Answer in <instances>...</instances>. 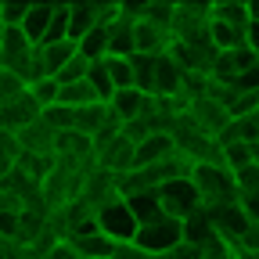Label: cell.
<instances>
[{"label":"cell","instance_id":"1","mask_svg":"<svg viewBox=\"0 0 259 259\" xmlns=\"http://www.w3.org/2000/svg\"><path fill=\"white\" fill-rule=\"evenodd\" d=\"M191 180L202 194V205H223V202H238V177L227 166H212V162H198L191 169Z\"/></svg>","mask_w":259,"mask_h":259},{"label":"cell","instance_id":"2","mask_svg":"<svg viewBox=\"0 0 259 259\" xmlns=\"http://www.w3.org/2000/svg\"><path fill=\"white\" fill-rule=\"evenodd\" d=\"M97 227H101L115 245H130L141 234V223H137V216H134V209H130L126 198H115L105 209H97Z\"/></svg>","mask_w":259,"mask_h":259},{"label":"cell","instance_id":"3","mask_svg":"<svg viewBox=\"0 0 259 259\" xmlns=\"http://www.w3.org/2000/svg\"><path fill=\"white\" fill-rule=\"evenodd\" d=\"M158 198H162V209H166V216H173V220H180V223H184L191 212L202 209V194H198V187H194L191 177L169 180L166 187H158Z\"/></svg>","mask_w":259,"mask_h":259},{"label":"cell","instance_id":"4","mask_svg":"<svg viewBox=\"0 0 259 259\" xmlns=\"http://www.w3.org/2000/svg\"><path fill=\"white\" fill-rule=\"evenodd\" d=\"M180 241H184V223L173 220V216H162V220H155V223H144L141 234H137V245H141L144 252H151V255H166V252H173Z\"/></svg>","mask_w":259,"mask_h":259},{"label":"cell","instance_id":"5","mask_svg":"<svg viewBox=\"0 0 259 259\" xmlns=\"http://www.w3.org/2000/svg\"><path fill=\"white\" fill-rule=\"evenodd\" d=\"M209 212V223H212V231H216V238H223L227 245H241V238H245V231H248V212L241 209V202H223V205H209L205 209Z\"/></svg>","mask_w":259,"mask_h":259},{"label":"cell","instance_id":"6","mask_svg":"<svg viewBox=\"0 0 259 259\" xmlns=\"http://www.w3.org/2000/svg\"><path fill=\"white\" fill-rule=\"evenodd\" d=\"M187 115L194 119V126L202 130V134H209V137H223L227 134V126L234 122V115H231V108H227L223 101H216V97H198V101H191L187 105Z\"/></svg>","mask_w":259,"mask_h":259},{"label":"cell","instance_id":"7","mask_svg":"<svg viewBox=\"0 0 259 259\" xmlns=\"http://www.w3.org/2000/svg\"><path fill=\"white\" fill-rule=\"evenodd\" d=\"M94 155H97V166H101L105 173H112V177H126V173L137 169V144L130 141L126 134L112 137L108 144H101Z\"/></svg>","mask_w":259,"mask_h":259},{"label":"cell","instance_id":"8","mask_svg":"<svg viewBox=\"0 0 259 259\" xmlns=\"http://www.w3.org/2000/svg\"><path fill=\"white\" fill-rule=\"evenodd\" d=\"M36 119H44V108L36 105V97L29 90L22 97H15V101H0V130H8V134H22Z\"/></svg>","mask_w":259,"mask_h":259},{"label":"cell","instance_id":"9","mask_svg":"<svg viewBox=\"0 0 259 259\" xmlns=\"http://www.w3.org/2000/svg\"><path fill=\"white\" fill-rule=\"evenodd\" d=\"M184 69L169 58V54H158V72H155V94L151 97H180L184 94Z\"/></svg>","mask_w":259,"mask_h":259},{"label":"cell","instance_id":"10","mask_svg":"<svg viewBox=\"0 0 259 259\" xmlns=\"http://www.w3.org/2000/svg\"><path fill=\"white\" fill-rule=\"evenodd\" d=\"M54 15H58V4H32L29 8V18H25V36L32 40V47H44L47 44V32L54 25Z\"/></svg>","mask_w":259,"mask_h":259},{"label":"cell","instance_id":"11","mask_svg":"<svg viewBox=\"0 0 259 259\" xmlns=\"http://www.w3.org/2000/svg\"><path fill=\"white\" fill-rule=\"evenodd\" d=\"M32 51V40L25 36V29H8L0 25V69H11L18 58Z\"/></svg>","mask_w":259,"mask_h":259},{"label":"cell","instance_id":"12","mask_svg":"<svg viewBox=\"0 0 259 259\" xmlns=\"http://www.w3.org/2000/svg\"><path fill=\"white\" fill-rule=\"evenodd\" d=\"M79 54V44L76 40H61V44H44L40 47V61H44V72L51 76V79H58L61 76V69L69 65L72 58Z\"/></svg>","mask_w":259,"mask_h":259},{"label":"cell","instance_id":"13","mask_svg":"<svg viewBox=\"0 0 259 259\" xmlns=\"http://www.w3.org/2000/svg\"><path fill=\"white\" fill-rule=\"evenodd\" d=\"M108 108H112V115L126 126V122H134V119L144 115V108H148V94H141V90H115V97L108 101Z\"/></svg>","mask_w":259,"mask_h":259},{"label":"cell","instance_id":"14","mask_svg":"<svg viewBox=\"0 0 259 259\" xmlns=\"http://www.w3.org/2000/svg\"><path fill=\"white\" fill-rule=\"evenodd\" d=\"M234 177H238V202H241V209L248 212L252 223H259V166H248V169H241Z\"/></svg>","mask_w":259,"mask_h":259},{"label":"cell","instance_id":"15","mask_svg":"<svg viewBox=\"0 0 259 259\" xmlns=\"http://www.w3.org/2000/svg\"><path fill=\"white\" fill-rule=\"evenodd\" d=\"M69 245L79 252V259H112L115 248H119L105 231H94V234H83V238H69Z\"/></svg>","mask_w":259,"mask_h":259},{"label":"cell","instance_id":"16","mask_svg":"<svg viewBox=\"0 0 259 259\" xmlns=\"http://www.w3.org/2000/svg\"><path fill=\"white\" fill-rule=\"evenodd\" d=\"M169 155H177L173 137H169V134H151L144 144H137V169H141V166H155V162L169 158Z\"/></svg>","mask_w":259,"mask_h":259},{"label":"cell","instance_id":"17","mask_svg":"<svg viewBox=\"0 0 259 259\" xmlns=\"http://www.w3.org/2000/svg\"><path fill=\"white\" fill-rule=\"evenodd\" d=\"M126 202H130V209H134V216H137V223H141V227H144V223H155V220L166 216V209H162V198H158V191L126 194Z\"/></svg>","mask_w":259,"mask_h":259},{"label":"cell","instance_id":"18","mask_svg":"<svg viewBox=\"0 0 259 259\" xmlns=\"http://www.w3.org/2000/svg\"><path fill=\"white\" fill-rule=\"evenodd\" d=\"M184 241H187V245H198V248H205L209 241H216V231H212V223H209L205 205L184 220Z\"/></svg>","mask_w":259,"mask_h":259},{"label":"cell","instance_id":"19","mask_svg":"<svg viewBox=\"0 0 259 259\" xmlns=\"http://www.w3.org/2000/svg\"><path fill=\"white\" fill-rule=\"evenodd\" d=\"M25 158V148L18 141V134H8V130H0V177H11Z\"/></svg>","mask_w":259,"mask_h":259},{"label":"cell","instance_id":"20","mask_svg":"<svg viewBox=\"0 0 259 259\" xmlns=\"http://www.w3.org/2000/svg\"><path fill=\"white\" fill-rule=\"evenodd\" d=\"M134 87L141 94H155V72H158V54H134Z\"/></svg>","mask_w":259,"mask_h":259},{"label":"cell","instance_id":"21","mask_svg":"<svg viewBox=\"0 0 259 259\" xmlns=\"http://www.w3.org/2000/svg\"><path fill=\"white\" fill-rule=\"evenodd\" d=\"M101 97H97V90L83 79V83H61V97H58V105L65 108H87V105H97Z\"/></svg>","mask_w":259,"mask_h":259},{"label":"cell","instance_id":"22","mask_svg":"<svg viewBox=\"0 0 259 259\" xmlns=\"http://www.w3.org/2000/svg\"><path fill=\"white\" fill-rule=\"evenodd\" d=\"M212 18L223 22V25H234V29H248V4H238V0H231V4H212Z\"/></svg>","mask_w":259,"mask_h":259},{"label":"cell","instance_id":"23","mask_svg":"<svg viewBox=\"0 0 259 259\" xmlns=\"http://www.w3.org/2000/svg\"><path fill=\"white\" fill-rule=\"evenodd\" d=\"M87 83L97 90V97H101L105 105L115 97V83H112V72H108V61H94V65H90V76H87Z\"/></svg>","mask_w":259,"mask_h":259},{"label":"cell","instance_id":"24","mask_svg":"<svg viewBox=\"0 0 259 259\" xmlns=\"http://www.w3.org/2000/svg\"><path fill=\"white\" fill-rule=\"evenodd\" d=\"M29 0H0V25L8 29H22L25 18H29Z\"/></svg>","mask_w":259,"mask_h":259},{"label":"cell","instance_id":"25","mask_svg":"<svg viewBox=\"0 0 259 259\" xmlns=\"http://www.w3.org/2000/svg\"><path fill=\"white\" fill-rule=\"evenodd\" d=\"M105 61H108L115 90H137L134 87V61H130V58H105Z\"/></svg>","mask_w":259,"mask_h":259},{"label":"cell","instance_id":"26","mask_svg":"<svg viewBox=\"0 0 259 259\" xmlns=\"http://www.w3.org/2000/svg\"><path fill=\"white\" fill-rule=\"evenodd\" d=\"M29 94L36 97V105L47 112V108H54V105H58V97H61V83L47 76V79H40V83H32V87H29Z\"/></svg>","mask_w":259,"mask_h":259},{"label":"cell","instance_id":"27","mask_svg":"<svg viewBox=\"0 0 259 259\" xmlns=\"http://www.w3.org/2000/svg\"><path fill=\"white\" fill-rule=\"evenodd\" d=\"M25 90H29V83H25L22 76L0 69V101H15V97H22Z\"/></svg>","mask_w":259,"mask_h":259},{"label":"cell","instance_id":"28","mask_svg":"<svg viewBox=\"0 0 259 259\" xmlns=\"http://www.w3.org/2000/svg\"><path fill=\"white\" fill-rule=\"evenodd\" d=\"M202 259H238V248L227 245L223 238H216V241H209V245L202 248Z\"/></svg>","mask_w":259,"mask_h":259},{"label":"cell","instance_id":"29","mask_svg":"<svg viewBox=\"0 0 259 259\" xmlns=\"http://www.w3.org/2000/svg\"><path fill=\"white\" fill-rule=\"evenodd\" d=\"M112 259H158V255H151V252H144V248H141L137 241H130V245H119Z\"/></svg>","mask_w":259,"mask_h":259},{"label":"cell","instance_id":"30","mask_svg":"<svg viewBox=\"0 0 259 259\" xmlns=\"http://www.w3.org/2000/svg\"><path fill=\"white\" fill-rule=\"evenodd\" d=\"M158 259H202V248H198V245H187V241H180L173 252L158 255Z\"/></svg>","mask_w":259,"mask_h":259},{"label":"cell","instance_id":"31","mask_svg":"<svg viewBox=\"0 0 259 259\" xmlns=\"http://www.w3.org/2000/svg\"><path fill=\"white\" fill-rule=\"evenodd\" d=\"M238 248H245V252H259V223H248V231H245V238H241Z\"/></svg>","mask_w":259,"mask_h":259},{"label":"cell","instance_id":"32","mask_svg":"<svg viewBox=\"0 0 259 259\" xmlns=\"http://www.w3.org/2000/svg\"><path fill=\"white\" fill-rule=\"evenodd\" d=\"M44 259H79V252H76L69 241H61V245H54V248H51Z\"/></svg>","mask_w":259,"mask_h":259},{"label":"cell","instance_id":"33","mask_svg":"<svg viewBox=\"0 0 259 259\" xmlns=\"http://www.w3.org/2000/svg\"><path fill=\"white\" fill-rule=\"evenodd\" d=\"M245 44L259 54V22H248V29H245Z\"/></svg>","mask_w":259,"mask_h":259},{"label":"cell","instance_id":"34","mask_svg":"<svg viewBox=\"0 0 259 259\" xmlns=\"http://www.w3.org/2000/svg\"><path fill=\"white\" fill-rule=\"evenodd\" d=\"M248 18L259 22V0H252V4H248Z\"/></svg>","mask_w":259,"mask_h":259},{"label":"cell","instance_id":"35","mask_svg":"<svg viewBox=\"0 0 259 259\" xmlns=\"http://www.w3.org/2000/svg\"><path fill=\"white\" fill-rule=\"evenodd\" d=\"M238 259H259V252H245V248H238Z\"/></svg>","mask_w":259,"mask_h":259},{"label":"cell","instance_id":"36","mask_svg":"<svg viewBox=\"0 0 259 259\" xmlns=\"http://www.w3.org/2000/svg\"><path fill=\"white\" fill-rule=\"evenodd\" d=\"M252 158H255V166H259V141L252 144Z\"/></svg>","mask_w":259,"mask_h":259}]
</instances>
